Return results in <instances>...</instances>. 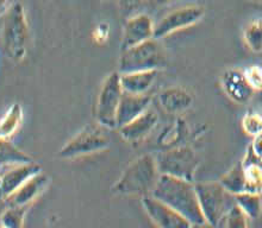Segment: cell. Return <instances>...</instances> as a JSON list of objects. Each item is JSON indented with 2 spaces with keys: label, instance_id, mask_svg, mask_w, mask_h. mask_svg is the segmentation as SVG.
Returning <instances> with one entry per match:
<instances>
[{
  "label": "cell",
  "instance_id": "1",
  "mask_svg": "<svg viewBox=\"0 0 262 228\" xmlns=\"http://www.w3.org/2000/svg\"><path fill=\"white\" fill-rule=\"evenodd\" d=\"M151 195L183 214L191 223L204 222L195 183L178 177L160 175Z\"/></svg>",
  "mask_w": 262,
  "mask_h": 228
},
{
  "label": "cell",
  "instance_id": "2",
  "mask_svg": "<svg viewBox=\"0 0 262 228\" xmlns=\"http://www.w3.org/2000/svg\"><path fill=\"white\" fill-rule=\"evenodd\" d=\"M30 42V27L23 4L14 2L2 14L0 43L5 55L13 62H23Z\"/></svg>",
  "mask_w": 262,
  "mask_h": 228
},
{
  "label": "cell",
  "instance_id": "3",
  "mask_svg": "<svg viewBox=\"0 0 262 228\" xmlns=\"http://www.w3.org/2000/svg\"><path fill=\"white\" fill-rule=\"evenodd\" d=\"M158 163L155 156L150 154L142 155L134 159L124 169L114 186L112 194L118 196H147L152 190L160 179Z\"/></svg>",
  "mask_w": 262,
  "mask_h": 228
},
{
  "label": "cell",
  "instance_id": "4",
  "mask_svg": "<svg viewBox=\"0 0 262 228\" xmlns=\"http://www.w3.org/2000/svg\"><path fill=\"white\" fill-rule=\"evenodd\" d=\"M167 54L160 39L151 38L141 44L122 50L118 71L131 73L142 70H160L166 66Z\"/></svg>",
  "mask_w": 262,
  "mask_h": 228
},
{
  "label": "cell",
  "instance_id": "5",
  "mask_svg": "<svg viewBox=\"0 0 262 228\" xmlns=\"http://www.w3.org/2000/svg\"><path fill=\"white\" fill-rule=\"evenodd\" d=\"M195 190L204 220L221 228L229 211L236 205L235 196L225 190L220 181L195 183Z\"/></svg>",
  "mask_w": 262,
  "mask_h": 228
},
{
  "label": "cell",
  "instance_id": "6",
  "mask_svg": "<svg viewBox=\"0 0 262 228\" xmlns=\"http://www.w3.org/2000/svg\"><path fill=\"white\" fill-rule=\"evenodd\" d=\"M110 144L111 138L106 128L99 122L89 124L61 147L59 156L64 159L83 157L106 150Z\"/></svg>",
  "mask_w": 262,
  "mask_h": 228
},
{
  "label": "cell",
  "instance_id": "7",
  "mask_svg": "<svg viewBox=\"0 0 262 228\" xmlns=\"http://www.w3.org/2000/svg\"><path fill=\"white\" fill-rule=\"evenodd\" d=\"M159 171L161 175H168L178 179L194 181L199 168V157L196 152L187 145H179L165 149L155 156Z\"/></svg>",
  "mask_w": 262,
  "mask_h": 228
},
{
  "label": "cell",
  "instance_id": "8",
  "mask_svg": "<svg viewBox=\"0 0 262 228\" xmlns=\"http://www.w3.org/2000/svg\"><path fill=\"white\" fill-rule=\"evenodd\" d=\"M123 93L121 73L112 71L101 83L97 100V121L107 130L117 129V111Z\"/></svg>",
  "mask_w": 262,
  "mask_h": 228
},
{
  "label": "cell",
  "instance_id": "9",
  "mask_svg": "<svg viewBox=\"0 0 262 228\" xmlns=\"http://www.w3.org/2000/svg\"><path fill=\"white\" fill-rule=\"evenodd\" d=\"M205 16V10L200 5H186L170 11L158 24H155L154 38L161 39L167 36L185 30L199 23Z\"/></svg>",
  "mask_w": 262,
  "mask_h": 228
},
{
  "label": "cell",
  "instance_id": "10",
  "mask_svg": "<svg viewBox=\"0 0 262 228\" xmlns=\"http://www.w3.org/2000/svg\"><path fill=\"white\" fill-rule=\"evenodd\" d=\"M141 198L144 212L158 228H191L192 223L165 202L160 201L152 195Z\"/></svg>",
  "mask_w": 262,
  "mask_h": 228
},
{
  "label": "cell",
  "instance_id": "11",
  "mask_svg": "<svg viewBox=\"0 0 262 228\" xmlns=\"http://www.w3.org/2000/svg\"><path fill=\"white\" fill-rule=\"evenodd\" d=\"M221 87L225 95L238 105L249 103L256 93L247 80L245 70L239 68H228L221 76Z\"/></svg>",
  "mask_w": 262,
  "mask_h": 228
},
{
  "label": "cell",
  "instance_id": "12",
  "mask_svg": "<svg viewBox=\"0 0 262 228\" xmlns=\"http://www.w3.org/2000/svg\"><path fill=\"white\" fill-rule=\"evenodd\" d=\"M154 31L155 24L149 14L138 12L129 17L123 30L122 50L154 38Z\"/></svg>",
  "mask_w": 262,
  "mask_h": 228
},
{
  "label": "cell",
  "instance_id": "13",
  "mask_svg": "<svg viewBox=\"0 0 262 228\" xmlns=\"http://www.w3.org/2000/svg\"><path fill=\"white\" fill-rule=\"evenodd\" d=\"M42 171L41 165L35 161L21 163L10 166L2 171V186H0V196L6 198L13 194L18 188L30 180L31 177Z\"/></svg>",
  "mask_w": 262,
  "mask_h": 228
},
{
  "label": "cell",
  "instance_id": "14",
  "mask_svg": "<svg viewBox=\"0 0 262 228\" xmlns=\"http://www.w3.org/2000/svg\"><path fill=\"white\" fill-rule=\"evenodd\" d=\"M49 184V177L43 173L42 171L28 180L23 186H20L18 189L7 196L6 204L7 206H30L45 193Z\"/></svg>",
  "mask_w": 262,
  "mask_h": 228
},
{
  "label": "cell",
  "instance_id": "15",
  "mask_svg": "<svg viewBox=\"0 0 262 228\" xmlns=\"http://www.w3.org/2000/svg\"><path fill=\"white\" fill-rule=\"evenodd\" d=\"M159 124V114L155 110L148 108L140 117L134 119L129 124L119 128L122 138L129 143H138L150 135Z\"/></svg>",
  "mask_w": 262,
  "mask_h": 228
},
{
  "label": "cell",
  "instance_id": "16",
  "mask_svg": "<svg viewBox=\"0 0 262 228\" xmlns=\"http://www.w3.org/2000/svg\"><path fill=\"white\" fill-rule=\"evenodd\" d=\"M159 103L167 113L181 114L193 106L194 96L184 87L173 86L163 89L159 94Z\"/></svg>",
  "mask_w": 262,
  "mask_h": 228
},
{
  "label": "cell",
  "instance_id": "17",
  "mask_svg": "<svg viewBox=\"0 0 262 228\" xmlns=\"http://www.w3.org/2000/svg\"><path fill=\"white\" fill-rule=\"evenodd\" d=\"M150 104L151 96L149 94L136 95V94L123 93L117 111V129L129 124L134 119L140 117L148 108H150Z\"/></svg>",
  "mask_w": 262,
  "mask_h": 228
},
{
  "label": "cell",
  "instance_id": "18",
  "mask_svg": "<svg viewBox=\"0 0 262 228\" xmlns=\"http://www.w3.org/2000/svg\"><path fill=\"white\" fill-rule=\"evenodd\" d=\"M159 70H142L121 74V83L125 93L143 95L149 90L158 79Z\"/></svg>",
  "mask_w": 262,
  "mask_h": 228
},
{
  "label": "cell",
  "instance_id": "19",
  "mask_svg": "<svg viewBox=\"0 0 262 228\" xmlns=\"http://www.w3.org/2000/svg\"><path fill=\"white\" fill-rule=\"evenodd\" d=\"M32 161L34 159L30 155L17 147L10 139L0 138V171L10 166Z\"/></svg>",
  "mask_w": 262,
  "mask_h": 228
},
{
  "label": "cell",
  "instance_id": "20",
  "mask_svg": "<svg viewBox=\"0 0 262 228\" xmlns=\"http://www.w3.org/2000/svg\"><path fill=\"white\" fill-rule=\"evenodd\" d=\"M23 107L13 104L0 117V138L10 139L18 132L23 122Z\"/></svg>",
  "mask_w": 262,
  "mask_h": 228
},
{
  "label": "cell",
  "instance_id": "21",
  "mask_svg": "<svg viewBox=\"0 0 262 228\" xmlns=\"http://www.w3.org/2000/svg\"><path fill=\"white\" fill-rule=\"evenodd\" d=\"M222 186L225 188L231 195L247 193V179L246 170L242 162H238L232 168L224 173L220 179Z\"/></svg>",
  "mask_w": 262,
  "mask_h": 228
},
{
  "label": "cell",
  "instance_id": "22",
  "mask_svg": "<svg viewBox=\"0 0 262 228\" xmlns=\"http://www.w3.org/2000/svg\"><path fill=\"white\" fill-rule=\"evenodd\" d=\"M235 204L249 220L259 219L262 214L261 194L242 193L235 196Z\"/></svg>",
  "mask_w": 262,
  "mask_h": 228
},
{
  "label": "cell",
  "instance_id": "23",
  "mask_svg": "<svg viewBox=\"0 0 262 228\" xmlns=\"http://www.w3.org/2000/svg\"><path fill=\"white\" fill-rule=\"evenodd\" d=\"M243 41L250 52L262 53V18L249 21L243 30Z\"/></svg>",
  "mask_w": 262,
  "mask_h": 228
},
{
  "label": "cell",
  "instance_id": "24",
  "mask_svg": "<svg viewBox=\"0 0 262 228\" xmlns=\"http://www.w3.org/2000/svg\"><path fill=\"white\" fill-rule=\"evenodd\" d=\"M187 128L183 120H177L174 125L169 126L166 129L165 132H162L161 137H160L159 142L160 145H162L165 149H170V147H176L179 145H184L181 144V140H184L185 136H186Z\"/></svg>",
  "mask_w": 262,
  "mask_h": 228
},
{
  "label": "cell",
  "instance_id": "25",
  "mask_svg": "<svg viewBox=\"0 0 262 228\" xmlns=\"http://www.w3.org/2000/svg\"><path fill=\"white\" fill-rule=\"evenodd\" d=\"M27 206H9L0 215V226L4 228H23L27 216Z\"/></svg>",
  "mask_w": 262,
  "mask_h": 228
},
{
  "label": "cell",
  "instance_id": "26",
  "mask_svg": "<svg viewBox=\"0 0 262 228\" xmlns=\"http://www.w3.org/2000/svg\"><path fill=\"white\" fill-rule=\"evenodd\" d=\"M221 228H249V219L235 205L225 216Z\"/></svg>",
  "mask_w": 262,
  "mask_h": 228
},
{
  "label": "cell",
  "instance_id": "27",
  "mask_svg": "<svg viewBox=\"0 0 262 228\" xmlns=\"http://www.w3.org/2000/svg\"><path fill=\"white\" fill-rule=\"evenodd\" d=\"M242 129L247 135L255 137L262 132V113L248 112L242 119Z\"/></svg>",
  "mask_w": 262,
  "mask_h": 228
},
{
  "label": "cell",
  "instance_id": "28",
  "mask_svg": "<svg viewBox=\"0 0 262 228\" xmlns=\"http://www.w3.org/2000/svg\"><path fill=\"white\" fill-rule=\"evenodd\" d=\"M246 78L253 87L255 92L262 90V67L260 66H250L249 68L245 69Z\"/></svg>",
  "mask_w": 262,
  "mask_h": 228
},
{
  "label": "cell",
  "instance_id": "29",
  "mask_svg": "<svg viewBox=\"0 0 262 228\" xmlns=\"http://www.w3.org/2000/svg\"><path fill=\"white\" fill-rule=\"evenodd\" d=\"M147 2L148 0H117L118 6L123 12V14H125V16L128 17H131L134 16V14L138 13L137 11L140 10Z\"/></svg>",
  "mask_w": 262,
  "mask_h": 228
},
{
  "label": "cell",
  "instance_id": "30",
  "mask_svg": "<svg viewBox=\"0 0 262 228\" xmlns=\"http://www.w3.org/2000/svg\"><path fill=\"white\" fill-rule=\"evenodd\" d=\"M151 2L158 6H168L176 3L177 0H151Z\"/></svg>",
  "mask_w": 262,
  "mask_h": 228
},
{
  "label": "cell",
  "instance_id": "31",
  "mask_svg": "<svg viewBox=\"0 0 262 228\" xmlns=\"http://www.w3.org/2000/svg\"><path fill=\"white\" fill-rule=\"evenodd\" d=\"M191 228H218L216 226L211 225V223L204 221V222H199V223H192Z\"/></svg>",
  "mask_w": 262,
  "mask_h": 228
},
{
  "label": "cell",
  "instance_id": "32",
  "mask_svg": "<svg viewBox=\"0 0 262 228\" xmlns=\"http://www.w3.org/2000/svg\"><path fill=\"white\" fill-rule=\"evenodd\" d=\"M7 2H9V0H0V16L5 12V10H6L5 7H6Z\"/></svg>",
  "mask_w": 262,
  "mask_h": 228
},
{
  "label": "cell",
  "instance_id": "33",
  "mask_svg": "<svg viewBox=\"0 0 262 228\" xmlns=\"http://www.w3.org/2000/svg\"><path fill=\"white\" fill-rule=\"evenodd\" d=\"M257 103H259V106L261 108V113H262V90L257 92Z\"/></svg>",
  "mask_w": 262,
  "mask_h": 228
},
{
  "label": "cell",
  "instance_id": "34",
  "mask_svg": "<svg viewBox=\"0 0 262 228\" xmlns=\"http://www.w3.org/2000/svg\"><path fill=\"white\" fill-rule=\"evenodd\" d=\"M246 2H250V3H262V0H246Z\"/></svg>",
  "mask_w": 262,
  "mask_h": 228
},
{
  "label": "cell",
  "instance_id": "35",
  "mask_svg": "<svg viewBox=\"0 0 262 228\" xmlns=\"http://www.w3.org/2000/svg\"><path fill=\"white\" fill-rule=\"evenodd\" d=\"M0 186H2V171H0Z\"/></svg>",
  "mask_w": 262,
  "mask_h": 228
},
{
  "label": "cell",
  "instance_id": "36",
  "mask_svg": "<svg viewBox=\"0 0 262 228\" xmlns=\"http://www.w3.org/2000/svg\"><path fill=\"white\" fill-rule=\"evenodd\" d=\"M260 166H261V169H262V157H261V161H260Z\"/></svg>",
  "mask_w": 262,
  "mask_h": 228
},
{
  "label": "cell",
  "instance_id": "37",
  "mask_svg": "<svg viewBox=\"0 0 262 228\" xmlns=\"http://www.w3.org/2000/svg\"><path fill=\"white\" fill-rule=\"evenodd\" d=\"M0 228H4V227H2V226H0Z\"/></svg>",
  "mask_w": 262,
  "mask_h": 228
}]
</instances>
